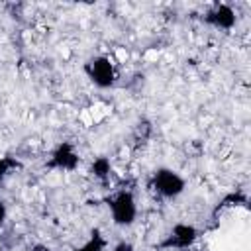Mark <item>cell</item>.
Segmentation results:
<instances>
[{
	"instance_id": "1",
	"label": "cell",
	"mask_w": 251,
	"mask_h": 251,
	"mask_svg": "<svg viewBox=\"0 0 251 251\" xmlns=\"http://www.w3.org/2000/svg\"><path fill=\"white\" fill-rule=\"evenodd\" d=\"M155 186L163 194L173 196V194H178L182 190V180L175 173H171V171H159L157 176H155Z\"/></svg>"
},
{
	"instance_id": "9",
	"label": "cell",
	"mask_w": 251,
	"mask_h": 251,
	"mask_svg": "<svg viewBox=\"0 0 251 251\" xmlns=\"http://www.w3.org/2000/svg\"><path fill=\"white\" fill-rule=\"evenodd\" d=\"M116 251H131V247H129V245H120Z\"/></svg>"
},
{
	"instance_id": "4",
	"label": "cell",
	"mask_w": 251,
	"mask_h": 251,
	"mask_svg": "<svg viewBox=\"0 0 251 251\" xmlns=\"http://www.w3.org/2000/svg\"><path fill=\"white\" fill-rule=\"evenodd\" d=\"M194 239V229L188 226H176L175 227V237L171 241H167V245H188Z\"/></svg>"
},
{
	"instance_id": "10",
	"label": "cell",
	"mask_w": 251,
	"mask_h": 251,
	"mask_svg": "<svg viewBox=\"0 0 251 251\" xmlns=\"http://www.w3.org/2000/svg\"><path fill=\"white\" fill-rule=\"evenodd\" d=\"M6 167H8V163H6V161H0V175L6 171Z\"/></svg>"
},
{
	"instance_id": "2",
	"label": "cell",
	"mask_w": 251,
	"mask_h": 251,
	"mask_svg": "<svg viewBox=\"0 0 251 251\" xmlns=\"http://www.w3.org/2000/svg\"><path fill=\"white\" fill-rule=\"evenodd\" d=\"M112 208H114V218H116V222H120V224H129L131 220H133V214H135V208H133V200H131V196L129 194H120L118 198H116V202L112 204Z\"/></svg>"
},
{
	"instance_id": "5",
	"label": "cell",
	"mask_w": 251,
	"mask_h": 251,
	"mask_svg": "<svg viewBox=\"0 0 251 251\" xmlns=\"http://www.w3.org/2000/svg\"><path fill=\"white\" fill-rule=\"evenodd\" d=\"M75 163H76V157L71 153L69 145H63V147L57 151V155H55V161H53V165H61V167H67V169L75 167Z\"/></svg>"
},
{
	"instance_id": "8",
	"label": "cell",
	"mask_w": 251,
	"mask_h": 251,
	"mask_svg": "<svg viewBox=\"0 0 251 251\" xmlns=\"http://www.w3.org/2000/svg\"><path fill=\"white\" fill-rule=\"evenodd\" d=\"M94 171H96L100 176H104V175L108 173V163H106L104 159H102V161H98V163L94 165Z\"/></svg>"
},
{
	"instance_id": "7",
	"label": "cell",
	"mask_w": 251,
	"mask_h": 251,
	"mask_svg": "<svg viewBox=\"0 0 251 251\" xmlns=\"http://www.w3.org/2000/svg\"><path fill=\"white\" fill-rule=\"evenodd\" d=\"M92 235H94V237L90 239V243H88L86 247H82V249H78V251H100V249H102V239H100V235H98V231H94Z\"/></svg>"
},
{
	"instance_id": "6",
	"label": "cell",
	"mask_w": 251,
	"mask_h": 251,
	"mask_svg": "<svg viewBox=\"0 0 251 251\" xmlns=\"http://www.w3.org/2000/svg\"><path fill=\"white\" fill-rule=\"evenodd\" d=\"M210 20L220 24V25H224V27H229L233 24V12L227 6H220V10L214 16H210Z\"/></svg>"
},
{
	"instance_id": "3",
	"label": "cell",
	"mask_w": 251,
	"mask_h": 251,
	"mask_svg": "<svg viewBox=\"0 0 251 251\" xmlns=\"http://www.w3.org/2000/svg\"><path fill=\"white\" fill-rule=\"evenodd\" d=\"M88 73H90V76H92L98 84H102V86L110 84L112 78H114L112 65H110L106 59H96V61H92V63L88 65Z\"/></svg>"
}]
</instances>
